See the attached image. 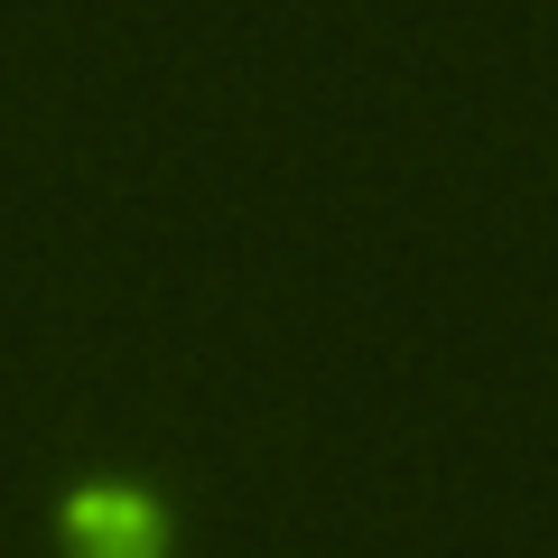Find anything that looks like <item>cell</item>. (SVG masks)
I'll use <instances>...</instances> for the list:
<instances>
[{
	"label": "cell",
	"instance_id": "1",
	"mask_svg": "<svg viewBox=\"0 0 558 558\" xmlns=\"http://www.w3.org/2000/svg\"><path fill=\"white\" fill-rule=\"evenodd\" d=\"M65 558H168V512L140 484H75L57 512Z\"/></svg>",
	"mask_w": 558,
	"mask_h": 558
}]
</instances>
